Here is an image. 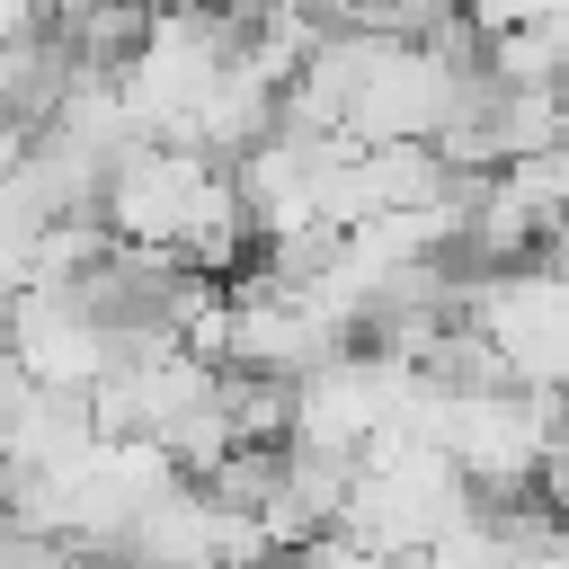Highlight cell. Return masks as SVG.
I'll use <instances>...</instances> for the list:
<instances>
[{
	"label": "cell",
	"mask_w": 569,
	"mask_h": 569,
	"mask_svg": "<svg viewBox=\"0 0 569 569\" xmlns=\"http://www.w3.org/2000/svg\"><path fill=\"white\" fill-rule=\"evenodd\" d=\"M436 445L453 453V471H462L480 498H542L551 453H560V400H542V391H525V382L445 391Z\"/></svg>",
	"instance_id": "3957f363"
},
{
	"label": "cell",
	"mask_w": 569,
	"mask_h": 569,
	"mask_svg": "<svg viewBox=\"0 0 569 569\" xmlns=\"http://www.w3.org/2000/svg\"><path fill=\"white\" fill-rule=\"evenodd\" d=\"M98 222H107V240L187 258V267H204L222 284L240 276V249H249V213L231 196V160H213L196 142H151V133L116 151Z\"/></svg>",
	"instance_id": "6da1fadb"
},
{
	"label": "cell",
	"mask_w": 569,
	"mask_h": 569,
	"mask_svg": "<svg viewBox=\"0 0 569 569\" xmlns=\"http://www.w3.org/2000/svg\"><path fill=\"white\" fill-rule=\"evenodd\" d=\"M462 320L498 356V382H525L542 400H569V267H551V258L480 267L462 284Z\"/></svg>",
	"instance_id": "7a4b0ae2"
}]
</instances>
